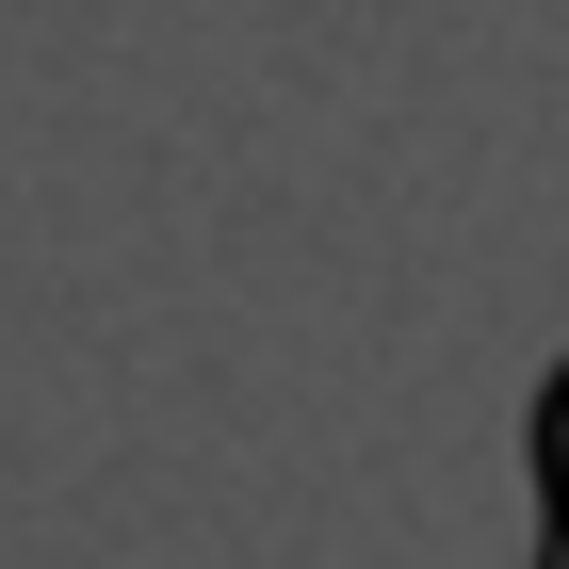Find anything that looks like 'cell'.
<instances>
[{
  "mask_svg": "<svg viewBox=\"0 0 569 569\" xmlns=\"http://www.w3.org/2000/svg\"><path fill=\"white\" fill-rule=\"evenodd\" d=\"M537 569H569V358L537 375Z\"/></svg>",
  "mask_w": 569,
  "mask_h": 569,
  "instance_id": "obj_1",
  "label": "cell"
}]
</instances>
